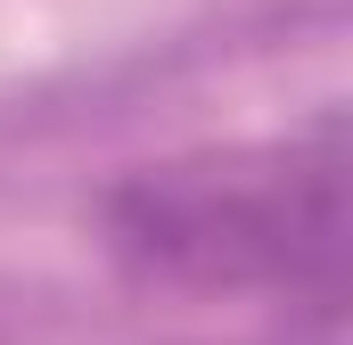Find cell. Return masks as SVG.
<instances>
[{"label":"cell","instance_id":"obj_1","mask_svg":"<svg viewBox=\"0 0 353 345\" xmlns=\"http://www.w3.org/2000/svg\"><path fill=\"white\" fill-rule=\"evenodd\" d=\"M107 247L165 288H288L321 313L345 288V157L337 124L263 172L165 165L107 197Z\"/></svg>","mask_w":353,"mask_h":345}]
</instances>
